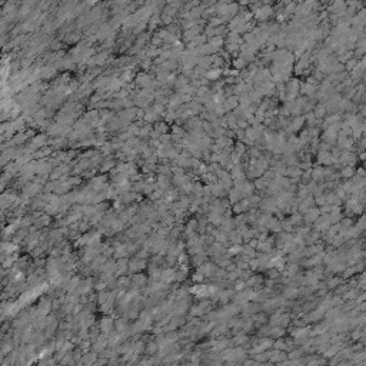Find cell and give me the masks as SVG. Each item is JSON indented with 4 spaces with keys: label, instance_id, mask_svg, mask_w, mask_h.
<instances>
[{
    "label": "cell",
    "instance_id": "obj_4",
    "mask_svg": "<svg viewBox=\"0 0 366 366\" xmlns=\"http://www.w3.org/2000/svg\"><path fill=\"white\" fill-rule=\"evenodd\" d=\"M162 140H163V142H167V140H169V136H167V134H163Z\"/></svg>",
    "mask_w": 366,
    "mask_h": 366
},
{
    "label": "cell",
    "instance_id": "obj_1",
    "mask_svg": "<svg viewBox=\"0 0 366 366\" xmlns=\"http://www.w3.org/2000/svg\"><path fill=\"white\" fill-rule=\"evenodd\" d=\"M166 124L164 123H159V124H156V133H164L166 132Z\"/></svg>",
    "mask_w": 366,
    "mask_h": 366
},
{
    "label": "cell",
    "instance_id": "obj_3",
    "mask_svg": "<svg viewBox=\"0 0 366 366\" xmlns=\"http://www.w3.org/2000/svg\"><path fill=\"white\" fill-rule=\"evenodd\" d=\"M342 175H343V176H348V177H349V176H352V170H350V169H346V170H345V172H343Z\"/></svg>",
    "mask_w": 366,
    "mask_h": 366
},
{
    "label": "cell",
    "instance_id": "obj_2",
    "mask_svg": "<svg viewBox=\"0 0 366 366\" xmlns=\"http://www.w3.org/2000/svg\"><path fill=\"white\" fill-rule=\"evenodd\" d=\"M220 75V70H215V72H210V73H207L206 76L209 77V79H215V77H217Z\"/></svg>",
    "mask_w": 366,
    "mask_h": 366
}]
</instances>
